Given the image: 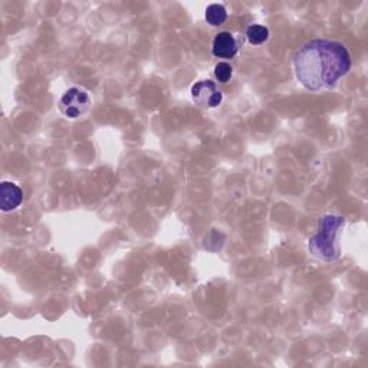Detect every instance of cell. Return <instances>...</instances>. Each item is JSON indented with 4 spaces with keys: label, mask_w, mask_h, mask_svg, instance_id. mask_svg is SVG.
I'll list each match as a JSON object with an SVG mask.
<instances>
[{
    "label": "cell",
    "mask_w": 368,
    "mask_h": 368,
    "mask_svg": "<svg viewBox=\"0 0 368 368\" xmlns=\"http://www.w3.org/2000/svg\"><path fill=\"white\" fill-rule=\"evenodd\" d=\"M348 49L337 41L314 39L293 57V69L300 84L308 91L330 89L351 69Z\"/></svg>",
    "instance_id": "6da1fadb"
},
{
    "label": "cell",
    "mask_w": 368,
    "mask_h": 368,
    "mask_svg": "<svg viewBox=\"0 0 368 368\" xmlns=\"http://www.w3.org/2000/svg\"><path fill=\"white\" fill-rule=\"evenodd\" d=\"M233 75V66L228 62H219L216 66H214V77L219 82L222 84H226L230 81Z\"/></svg>",
    "instance_id": "9c48e42d"
},
{
    "label": "cell",
    "mask_w": 368,
    "mask_h": 368,
    "mask_svg": "<svg viewBox=\"0 0 368 368\" xmlns=\"http://www.w3.org/2000/svg\"><path fill=\"white\" fill-rule=\"evenodd\" d=\"M91 107L89 94L78 87L69 88L61 98L59 110L68 118H78L84 115Z\"/></svg>",
    "instance_id": "3957f363"
},
{
    "label": "cell",
    "mask_w": 368,
    "mask_h": 368,
    "mask_svg": "<svg viewBox=\"0 0 368 368\" xmlns=\"http://www.w3.org/2000/svg\"><path fill=\"white\" fill-rule=\"evenodd\" d=\"M344 225L346 219L342 216L327 214L321 217L318 232L308 242L309 252L325 262L337 260L341 256L339 235Z\"/></svg>",
    "instance_id": "7a4b0ae2"
},
{
    "label": "cell",
    "mask_w": 368,
    "mask_h": 368,
    "mask_svg": "<svg viewBox=\"0 0 368 368\" xmlns=\"http://www.w3.org/2000/svg\"><path fill=\"white\" fill-rule=\"evenodd\" d=\"M23 202V191L19 186L10 182L0 184V207L2 212H10L17 209Z\"/></svg>",
    "instance_id": "8992f818"
},
{
    "label": "cell",
    "mask_w": 368,
    "mask_h": 368,
    "mask_svg": "<svg viewBox=\"0 0 368 368\" xmlns=\"http://www.w3.org/2000/svg\"><path fill=\"white\" fill-rule=\"evenodd\" d=\"M239 52V42L236 38L228 32H219L212 43V54L216 58H222V59H232L237 55Z\"/></svg>",
    "instance_id": "5b68a950"
},
{
    "label": "cell",
    "mask_w": 368,
    "mask_h": 368,
    "mask_svg": "<svg viewBox=\"0 0 368 368\" xmlns=\"http://www.w3.org/2000/svg\"><path fill=\"white\" fill-rule=\"evenodd\" d=\"M206 22L210 27H222V24L228 20V10L223 5L213 3L206 8Z\"/></svg>",
    "instance_id": "52a82bcc"
},
{
    "label": "cell",
    "mask_w": 368,
    "mask_h": 368,
    "mask_svg": "<svg viewBox=\"0 0 368 368\" xmlns=\"http://www.w3.org/2000/svg\"><path fill=\"white\" fill-rule=\"evenodd\" d=\"M190 92L193 101L200 107L216 108L223 101V92L220 91L219 87L210 80L196 82L191 87Z\"/></svg>",
    "instance_id": "277c9868"
},
{
    "label": "cell",
    "mask_w": 368,
    "mask_h": 368,
    "mask_svg": "<svg viewBox=\"0 0 368 368\" xmlns=\"http://www.w3.org/2000/svg\"><path fill=\"white\" fill-rule=\"evenodd\" d=\"M246 38L255 46L262 45L269 39V29L262 24H251L246 29Z\"/></svg>",
    "instance_id": "ba28073f"
}]
</instances>
